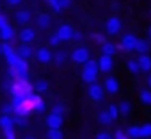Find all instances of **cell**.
I'll use <instances>...</instances> for the list:
<instances>
[{"label": "cell", "mask_w": 151, "mask_h": 139, "mask_svg": "<svg viewBox=\"0 0 151 139\" xmlns=\"http://www.w3.org/2000/svg\"><path fill=\"white\" fill-rule=\"evenodd\" d=\"M87 93H89V98L93 100V102H100L103 96H105V88L103 86H100L98 82H93V84H89V89H87Z\"/></svg>", "instance_id": "obj_1"}, {"label": "cell", "mask_w": 151, "mask_h": 139, "mask_svg": "<svg viewBox=\"0 0 151 139\" xmlns=\"http://www.w3.org/2000/svg\"><path fill=\"white\" fill-rule=\"evenodd\" d=\"M2 54L6 55V59H7V64H9V66H14V64H16V61H18V52L11 46V43H9V41H6V43L2 45Z\"/></svg>", "instance_id": "obj_2"}, {"label": "cell", "mask_w": 151, "mask_h": 139, "mask_svg": "<svg viewBox=\"0 0 151 139\" xmlns=\"http://www.w3.org/2000/svg\"><path fill=\"white\" fill-rule=\"evenodd\" d=\"M71 59H73V62L84 64V62L89 59V50H87L86 46H77V48L71 52Z\"/></svg>", "instance_id": "obj_3"}, {"label": "cell", "mask_w": 151, "mask_h": 139, "mask_svg": "<svg viewBox=\"0 0 151 139\" xmlns=\"http://www.w3.org/2000/svg\"><path fill=\"white\" fill-rule=\"evenodd\" d=\"M98 64H100V72L101 73H110L112 68H114V61H112V55H107V54H101V57L98 59Z\"/></svg>", "instance_id": "obj_4"}, {"label": "cell", "mask_w": 151, "mask_h": 139, "mask_svg": "<svg viewBox=\"0 0 151 139\" xmlns=\"http://www.w3.org/2000/svg\"><path fill=\"white\" fill-rule=\"evenodd\" d=\"M135 45H137V38L135 34H124L121 38V48L124 52H133L135 50Z\"/></svg>", "instance_id": "obj_5"}, {"label": "cell", "mask_w": 151, "mask_h": 139, "mask_svg": "<svg viewBox=\"0 0 151 139\" xmlns=\"http://www.w3.org/2000/svg\"><path fill=\"white\" fill-rule=\"evenodd\" d=\"M105 29H107V32L109 34H117L119 30H121V20L117 18V16H110L109 20H107V23H105Z\"/></svg>", "instance_id": "obj_6"}, {"label": "cell", "mask_w": 151, "mask_h": 139, "mask_svg": "<svg viewBox=\"0 0 151 139\" xmlns=\"http://www.w3.org/2000/svg\"><path fill=\"white\" fill-rule=\"evenodd\" d=\"M73 34H75V30L69 25H59V29H57V36L62 39V43L64 41H71L73 39Z\"/></svg>", "instance_id": "obj_7"}, {"label": "cell", "mask_w": 151, "mask_h": 139, "mask_svg": "<svg viewBox=\"0 0 151 139\" xmlns=\"http://www.w3.org/2000/svg\"><path fill=\"white\" fill-rule=\"evenodd\" d=\"M18 38H20V43H32L36 39V30L30 29V27H25V29L20 30Z\"/></svg>", "instance_id": "obj_8"}, {"label": "cell", "mask_w": 151, "mask_h": 139, "mask_svg": "<svg viewBox=\"0 0 151 139\" xmlns=\"http://www.w3.org/2000/svg\"><path fill=\"white\" fill-rule=\"evenodd\" d=\"M103 88H105V91L109 95H116L119 91V82H117L116 77H107L105 82H103Z\"/></svg>", "instance_id": "obj_9"}, {"label": "cell", "mask_w": 151, "mask_h": 139, "mask_svg": "<svg viewBox=\"0 0 151 139\" xmlns=\"http://www.w3.org/2000/svg\"><path fill=\"white\" fill-rule=\"evenodd\" d=\"M36 59H37L41 64H48V62L53 59V54L50 52V48H45V46H43V48H39V50L36 52Z\"/></svg>", "instance_id": "obj_10"}, {"label": "cell", "mask_w": 151, "mask_h": 139, "mask_svg": "<svg viewBox=\"0 0 151 139\" xmlns=\"http://www.w3.org/2000/svg\"><path fill=\"white\" fill-rule=\"evenodd\" d=\"M62 123H64V118L59 116V114L50 112V114L46 116V125H48V128H60Z\"/></svg>", "instance_id": "obj_11"}, {"label": "cell", "mask_w": 151, "mask_h": 139, "mask_svg": "<svg viewBox=\"0 0 151 139\" xmlns=\"http://www.w3.org/2000/svg\"><path fill=\"white\" fill-rule=\"evenodd\" d=\"M36 25H37V29L46 30V29H50L52 20H50V16H48L46 13H41V14H37V16H36Z\"/></svg>", "instance_id": "obj_12"}, {"label": "cell", "mask_w": 151, "mask_h": 139, "mask_svg": "<svg viewBox=\"0 0 151 139\" xmlns=\"http://www.w3.org/2000/svg\"><path fill=\"white\" fill-rule=\"evenodd\" d=\"M16 52H18V57H22V59H29L34 55V48L30 46V43H22L16 48Z\"/></svg>", "instance_id": "obj_13"}, {"label": "cell", "mask_w": 151, "mask_h": 139, "mask_svg": "<svg viewBox=\"0 0 151 139\" xmlns=\"http://www.w3.org/2000/svg\"><path fill=\"white\" fill-rule=\"evenodd\" d=\"M14 118L11 114H2L0 116V128L2 130H13L14 128Z\"/></svg>", "instance_id": "obj_14"}, {"label": "cell", "mask_w": 151, "mask_h": 139, "mask_svg": "<svg viewBox=\"0 0 151 139\" xmlns=\"http://www.w3.org/2000/svg\"><path fill=\"white\" fill-rule=\"evenodd\" d=\"M14 20H16L20 25H27V23L30 22V13H29L27 9H20V11L14 13Z\"/></svg>", "instance_id": "obj_15"}, {"label": "cell", "mask_w": 151, "mask_h": 139, "mask_svg": "<svg viewBox=\"0 0 151 139\" xmlns=\"http://www.w3.org/2000/svg\"><path fill=\"white\" fill-rule=\"evenodd\" d=\"M137 61H139V66L142 72H151V57L147 54H140Z\"/></svg>", "instance_id": "obj_16"}, {"label": "cell", "mask_w": 151, "mask_h": 139, "mask_svg": "<svg viewBox=\"0 0 151 139\" xmlns=\"http://www.w3.org/2000/svg\"><path fill=\"white\" fill-rule=\"evenodd\" d=\"M13 36H14V29L7 23V25H4L2 29H0V38H2L4 41H11L13 39Z\"/></svg>", "instance_id": "obj_17"}, {"label": "cell", "mask_w": 151, "mask_h": 139, "mask_svg": "<svg viewBox=\"0 0 151 139\" xmlns=\"http://www.w3.org/2000/svg\"><path fill=\"white\" fill-rule=\"evenodd\" d=\"M84 70H89V72H93V73H100V64H98V61H94V59H87L86 62H84Z\"/></svg>", "instance_id": "obj_18"}, {"label": "cell", "mask_w": 151, "mask_h": 139, "mask_svg": "<svg viewBox=\"0 0 151 139\" xmlns=\"http://www.w3.org/2000/svg\"><path fill=\"white\" fill-rule=\"evenodd\" d=\"M139 98H140V102H142L144 105H151V88L140 89V91H139Z\"/></svg>", "instance_id": "obj_19"}, {"label": "cell", "mask_w": 151, "mask_h": 139, "mask_svg": "<svg viewBox=\"0 0 151 139\" xmlns=\"http://www.w3.org/2000/svg\"><path fill=\"white\" fill-rule=\"evenodd\" d=\"M147 50H149V41H147V39H137L135 52H137V54H146Z\"/></svg>", "instance_id": "obj_20"}, {"label": "cell", "mask_w": 151, "mask_h": 139, "mask_svg": "<svg viewBox=\"0 0 151 139\" xmlns=\"http://www.w3.org/2000/svg\"><path fill=\"white\" fill-rule=\"evenodd\" d=\"M132 109H133V107H132V104H130L128 100H123V102L119 104V114H121V116H130V114H132Z\"/></svg>", "instance_id": "obj_21"}, {"label": "cell", "mask_w": 151, "mask_h": 139, "mask_svg": "<svg viewBox=\"0 0 151 139\" xmlns=\"http://www.w3.org/2000/svg\"><path fill=\"white\" fill-rule=\"evenodd\" d=\"M114 119H112V116L109 114V111H100L98 112V123H101V125H110Z\"/></svg>", "instance_id": "obj_22"}, {"label": "cell", "mask_w": 151, "mask_h": 139, "mask_svg": "<svg viewBox=\"0 0 151 139\" xmlns=\"http://www.w3.org/2000/svg\"><path fill=\"white\" fill-rule=\"evenodd\" d=\"M126 68H128V72H130V73H133V75H137L139 72H142L137 59H130V61L126 62Z\"/></svg>", "instance_id": "obj_23"}, {"label": "cell", "mask_w": 151, "mask_h": 139, "mask_svg": "<svg viewBox=\"0 0 151 139\" xmlns=\"http://www.w3.org/2000/svg\"><path fill=\"white\" fill-rule=\"evenodd\" d=\"M96 79H98V75H96V73L89 72V70H82V80H84V82L93 84V82H96Z\"/></svg>", "instance_id": "obj_24"}, {"label": "cell", "mask_w": 151, "mask_h": 139, "mask_svg": "<svg viewBox=\"0 0 151 139\" xmlns=\"http://www.w3.org/2000/svg\"><path fill=\"white\" fill-rule=\"evenodd\" d=\"M126 134H128V137H132V139H139V137H140V125H132V127H128V128H126Z\"/></svg>", "instance_id": "obj_25"}, {"label": "cell", "mask_w": 151, "mask_h": 139, "mask_svg": "<svg viewBox=\"0 0 151 139\" xmlns=\"http://www.w3.org/2000/svg\"><path fill=\"white\" fill-rule=\"evenodd\" d=\"M101 54H107V55H114L116 54V45L110 43V41H105L101 45Z\"/></svg>", "instance_id": "obj_26"}, {"label": "cell", "mask_w": 151, "mask_h": 139, "mask_svg": "<svg viewBox=\"0 0 151 139\" xmlns=\"http://www.w3.org/2000/svg\"><path fill=\"white\" fill-rule=\"evenodd\" d=\"M66 59H68L66 52L59 50V52H55V54H53V59H52V61H53L55 64H59V66H60V64H64V62H66Z\"/></svg>", "instance_id": "obj_27"}, {"label": "cell", "mask_w": 151, "mask_h": 139, "mask_svg": "<svg viewBox=\"0 0 151 139\" xmlns=\"http://www.w3.org/2000/svg\"><path fill=\"white\" fill-rule=\"evenodd\" d=\"M46 139H62V130L60 128H48Z\"/></svg>", "instance_id": "obj_28"}, {"label": "cell", "mask_w": 151, "mask_h": 139, "mask_svg": "<svg viewBox=\"0 0 151 139\" xmlns=\"http://www.w3.org/2000/svg\"><path fill=\"white\" fill-rule=\"evenodd\" d=\"M34 89H36V93L46 91V89H48V82H46L45 79H39V80H36V84H34Z\"/></svg>", "instance_id": "obj_29"}, {"label": "cell", "mask_w": 151, "mask_h": 139, "mask_svg": "<svg viewBox=\"0 0 151 139\" xmlns=\"http://www.w3.org/2000/svg\"><path fill=\"white\" fill-rule=\"evenodd\" d=\"M45 111H46V104H45V102L39 98V100L34 104V112H36V114H43Z\"/></svg>", "instance_id": "obj_30"}, {"label": "cell", "mask_w": 151, "mask_h": 139, "mask_svg": "<svg viewBox=\"0 0 151 139\" xmlns=\"http://www.w3.org/2000/svg\"><path fill=\"white\" fill-rule=\"evenodd\" d=\"M107 111H109V114L112 116V119H117V118L121 116V114H119V105H114V104H112V105L107 107Z\"/></svg>", "instance_id": "obj_31"}, {"label": "cell", "mask_w": 151, "mask_h": 139, "mask_svg": "<svg viewBox=\"0 0 151 139\" xmlns=\"http://www.w3.org/2000/svg\"><path fill=\"white\" fill-rule=\"evenodd\" d=\"M140 137H151V123L140 125Z\"/></svg>", "instance_id": "obj_32"}, {"label": "cell", "mask_w": 151, "mask_h": 139, "mask_svg": "<svg viewBox=\"0 0 151 139\" xmlns=\"http://www.w3.org/2000/svg\"><path fill=\"white\" fill-rule=\"evenodd\" d=\"M52 112H53V114H59V116H64L66 107H64L62 104H57V105H53V107H52Z\"/></svg>", "instance_id": "obj_33"}, {"label": "cell", "mask_w": 151, "mask_h": 139, "mask_svg": "<svg viewBox=\"0 0 151 139\" xmlns=\"http://www.w3.org/2000/svg\"><path fill=\"white\" fill-rule=\"evenodd\" d=\"M2 114H14V104H13V102L6 104V105L2 107Z\"/></svg>", "instance_id": "obj_34"}, {"label": "cell", "mask_w": 151, "mask_h": 139, "mask_svg": "<svg viewBox=\"0 0 151 139\" xmlns=\"http://www.w3.org/2000/svg\"><path fill=\"white\" fill-rule=\"evenodd\" d=\"M14 123H16V125L20 127V128H25V127L29 125V123H27V118H25V116H16V118H14Z\"/></svg>", "instance_id": "obj_35"}, {"label": "cell", "mask_w": 151, "mask_h": 139, "mask_svg": "<svg viewBox=\"0 0 151 139\" xmlns=\"http://www.w3.org/2000/svg\"><path fill=\"white\" fill-rule=\"evenodd\" d=\"M71 2H73V0H57L59 11H62V9H66V7H69V6H71Z\"/></svg>", "instance_id": "obj_36"}, {"label": "cell", "mask_w": 151, "mask_h": 139, "mask_svg": "<svg viewBox=\"0 0 151 139\" xmlns=\"http://www.w3.org/2000/svg\"><path fill=\"white\" fill-rule=\"evenodd\" d=\"M60 43H62V39L57 36V32H55L53 36H50V45H52V46H59Z\"/></svg>", "instance_id": "obj_37"}, {"label": "cell", "mask_w": 151, "mask_h": 139, "mask_svg": "<svg viewBox=\"0 0 151 139\" xmlns=\"http://www.w3.org/2000/svg\"><path fill=\"white\" fill-rule=\"evenodd\" d=\"M114 139H128V134H126V132H123L121 128H117V130H116V134H114Z\"/></svg>", "instance_id": "obj_38"}, {"label": "cell", "mask_w": 151, "mask_h": 139, "mask_svg": "<svg viewBox=\"0 0 151 139\" xmlns=\"http://www.w3.org/2000/svg\"><path fill=\"white\" fill-rule=\"evenodd\" d=\"M96 139H114V135L109 134V132H98L96 134Z\"/></svg>", "instance_id": "obj_39"}, {"label": "cell", "mask_w": 151, "mask_h": 139, "mask_svg": "<svg viewBox=\"0 0 151 139\" xmlns=\"http://www.w3.org/2000/svg\"><path fill=\"white\" fill-rule=\"evenodd\" d=\"M4 135H6V139H16L14 130H4Z\"/></svg>", "instance_id": "obj_40"}, {"label": "cell", "mask_w": 151, "mask_h": 139, "mask_svg": "<svg viewBox=\"0 0 151 139\" xmlns=\"http://www.w3.org/2000/svg\"><path fill=\"white\" fill-rule=\"evenodd\" d=\"M4 25H7V16H6V14H2V13H0V29H2Z\"/></svg>", "instance_id": "obj_41"}, {"label": "cell", "mask_w": 151, "mask_h": 139, "mask_svg": "<svg viewBox=\"0 0 151 139\" xmlns=\"http://www.w3.org/2000/svg\"><path fill=\"white\" fill-rule=\"evenodd\" d=\"M73 39H77V41H80V39H84V34H82L80 30H75V34H73Z\"/></svg>", "instance_id": "obj_42"}, {"label": "cell", "mask_w": 151, "mask_h": 139, "mask_svg": "<svg viewBox=\"0 0 151 139\" xmlns=\"http://www.w3.org/2000/svg\"><path fill=\"white\" fill-rule=\"evenodd\" d=\"M94 38H96V41H98V43H100V45H103V43H105V41H107V39H105V38H103V36H100V34H96V36H94Z\"/></svg>", "instance_id": "obj_43"}, {"label": "cell", "mask_w": 151, "mask_h": 139, "mask_svg": "<svg viewBox=\"0 0 151 139\" xmlns=\"http://www.w3.org/2000/svg\"><path fill=\"white\" fill-rule=\"evenodd\" d=\"M6 2L9 6H18V4H22V0H6Z\"/></svg>", "instance_id": "obj_44"}, {"label": "cell", "mask_w": 151, "mask_h": 139, "mask_svg": "<svg viewBox=\"0 0 151 139\" xmlns=\"http://www.w3.org/2000/svg\"><path fill=\"white\" fill-rule=\"evenodd\" d=\"M22 139H36V135H30V134H27V135H23Z\"/></svg>", "instance_id": "obj_45"}, {"label": "cell", "mask_w": 151, "mask_h": 139, "mask_svg": "<svg viewBox=\"0 0 151 139\" xmlns=\"http://www.w3.org/2000/svg\"><path fill=\"white\" fill-rule=\"evenodd\" d=\"M146 82H147V86H149V88H151V73H149V75H147V79H146Z\"/></svg>", "instance_id": "obj_46"}, {"label": "cell", "mask_w": 151, "mask_h": 139, "mask_svg": "<svg viewBox=\"0 0 151 139\" xmlns=\"http://www.w3.org/2000/svg\"><path fill=\"white\" fill-rule=\"evenodd\" d=\"M147 36H149V38H151V27H149V29H147Z\"/></svg>", "instance_id": "obj_47"}, {"label": "cell", "mask_w": 151, "mask_h": 139, "mask_svg": "<svg viewBox=\"0 0 151 139\" xmlns=\"http://www.w3.org/2000/svg\"><path fill=\"white\" fill-rule=\"evenodd\" d=\"M0 54H2V45H0Z\"/></svg>", "instance_id": "obj_48"}]
</instances>
